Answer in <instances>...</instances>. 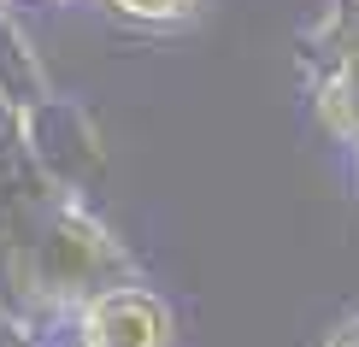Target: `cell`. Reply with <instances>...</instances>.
Returning <instances> with one entry per match:
<instances>
[{
	"label": "cell",
	"instance_id": "1",
	"mask_svg": "<svg viewBox=\"0 0 359 347\" xmlns=\"http://www.w3.org/2000/svg\"><path fill=\"white\" fill-rule=\"evenodd\" d=\"M24 283L29 294H41L59 312H77L83 300H95L100 289L136 283V265L118 247V236L83 206H59V212L29 236L24 253Z\"/></svg>",
	"mask_w": 359,
	"mask_h": 347
},
{
	"label": "cell",
	"instance_id": "2",
	"mask_svg": "<svg viewBox=\"0 0 359 347\" xmlns=\"http://www.w3.org/2000/svg\"><path fill=\"white\" fill-rule=\"evenodd\" d=\"M71 318H77V347H177V312L147 283L100 289Z\"/></svg>",
	"mask_w": 359,
	"mask_h": 347
},
{
	"label": "cell",
	"instance_id": "3",
	"mask_svg": "<svg viewBox=\"0 0 359 347\" xmlns=\"http://www.w3.org/2000/svg\"><path fill=\"white\" fill-rule=\"evenodd\" d=\"M318 53H359V0H330L301 36V59Z\"/></svg>",
	"mask_w": 359,
	"mask_h": 347
},
{
	"label": "cell",
	"instance_id": "4",
	"mask_svg": "<svg viewBox=\"0 0 359 347\" xmlns=\"http://www.w3.org/2000/svg\"><path fill=\"white\" fill-rule=\"evenodd\" d=\"M107 12H118V18H130V24H154V29H183L201 18V6L206 0H100Z\"/></svg>",
	"mask_w": 359,
	"mask_h": 347
},
{
	"label": "cell",
	"instance_id": "5",
	"mask_svg": "<svg viewBox=\"0 0 359 347\" xmlns=\"http://www.w3.org/2000/svg\"><path fill=\"white\" fill-rule=\"evenodd\" d=\"M324 347H359V312H353V318H341V324H330Z\"/></svg>",
	"mask_w": 359,
	"mask_h": 347
}]
</instances>
